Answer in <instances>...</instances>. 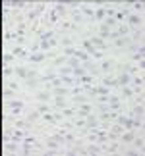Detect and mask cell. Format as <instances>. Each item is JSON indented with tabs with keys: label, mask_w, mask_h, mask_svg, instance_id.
<instances>
[{
	"label": "cell",
	"mask_w": 145,
	"mask_h": 156,
	"mask_svg": "<svg viewBox=\"0 0 145 156\" xmlns=\"http://www.w3.org/2000/svg\"><path fill=\"white\" fill-rule=\"evenodd\" d=\"M6 106H8V114L12 118H20L21 110H25V102L21 98H12V100H8Z\"/></svg>",
	"instance_id": "obj_1"
},
{
	"label": "cell",
	"mask_w": 145,
	"mask_h": 156,
	"mask_svg": "<svg viewBox=\"0 0 145 156\" xmlns=\"http://www.w3.org/2000/svg\"><path fill=\"white\" fill-rule=\"evenodd\" d=\"M116 60L112 58H102L101 64H99V69H101V75H106V73H112L114 69H116Z\"/></svg>",
	"instance_id": "obj_2"
},
{
	"label": "cell",
	"mask_w": 145,
	"mask_h": 156,
	"mask_svg": "<svg viewBox=\"0 0 145 156\" xmlns=\"http://www.w3.org/2000/svg\"><path fill=\"white\" fill-rule=\"evenodd\" d=\"M136 135H137V129H126L124 133L120 135L118 143H122V145H130V143L136 139Z\"/></svg>",
	"instance_id": "obj_3"
},
{
	"label": "cell",
	"mask_w": 145,
	"mask_h": 156,
	"mask_svg": "<svg viewBox=\"0 0 145 156\" xmlns=\"http://www.w3.org/2000/svg\"><path fill=\"white\" fill-rule=\"evenodd\" d=\"M130 44H132V39L130 37H120V39H114L112 41V46H114V48H118V50H126Z\"/></svg>",
	"instance_id": "obj_4"
},
{
	"label": "cell",
	"mask_w": 145,
	"mask_h": 156,
	"mask_svg": "<svg viewBox=\"0 0 145 156\" xmlns=\"http://www.w3.org/2000/svg\"><path fill=\"white\" fill-rule=\"evenodd\" d=\"M91 112H93V106L89 104V102H85V104L77 106V110H76V118H87Z\"/></svg>",
	"instance_id": "obj_5"
},
{
	"label": "cell",
	"mask_w": 145,
	"mask_h": 156,
	"mask_svg": "<svg viewBox=\"0 0 145 156\" xmlns=\"http://www.w3.org/2000/svg\"><path fill=\"white\" fill-rule=\"evenodd\" d=\"M126 21H128V27H130V29H132V27H141V23H143V20H141L139 14H128Z\"/></svg>",
	"instance_id": "obj_6"
},
{
	"label": "cell",
	"mask_w": 145,
	"mask_h": 156,
	"mask_svg": "<svg viewBox=\"0 0 145 156\" xmlns=\"http://www.w3.org/2000/svg\"><path fill=\"white\" fill-rule=\"evenodd\" d=\"M101 85H105V87H108V89L118 87V83H116V75H114V73H106V75H102Z\"/></svg>",
	"instance_id": "obj_7"
},
{
	"label": "cell",
	"mask_w": 145,
	"mask_h": 156,
	"mask_svg": "<svg viewBox=\"0 0 145 156\" xmlns=\"http://www.w3.org/2000/svg\"><path fill=\"white\" fill-rule=\"evenodd\" d=\"M45 60H46V52H29V56H27V62H31V64H41Z\"/></svg>",
	"instance_id": "obj_8"
},
{
	"label": "cell",
	"mask_w": 145,
	"mask_h": 156,
	"mask_svg": "<svg viewBox=\"0 0 145 156\" xmlns=\"http://www.w3.org/2000/svg\"><path fill=\"white\" fill-rule=\"evenodd\" d=\"M89 41H91V44L95 46L97 50H102V52L106 50V41H102L101 37H97V35H91V37H89Z\"/></svg>",
	"instance_id": "obj_9"
},
{
	"label": "cell",
	"mask_w": 145,
	"mask_h": 156,
	"mask_svg": "<svg viewBox=\"0 0 145 156\" xmlns=\"http://www.w3.org/2000/svg\"><path fill=\"white\" fill-rule=\"evenodd\" d=\"M95 127H99V118H97L95 112H91L85 118V129H95Z\"/></svg>",
	"instance_id": "obj_10"
},
{
	"label": "cell",
	"mask_w": 145,
	"mask_h": 156,
	"mask_svg": "<svg viewBox=\"0 0 145 156\" xmlns=\"http://www.w3.org/2000/svg\"><path fill=\"white\" fill-rule=\"evenodd\" d=\"M80 48H81V50H85V52L89 54V56H91V54H93V52L97 50V48H95V46L91 44V41H89V37H81V43H80Z\"/></svg>",
	"instance_id": "obj_11"
},
{
	"label": "cell",
	"mask_w": 145,
	"mask_h": 156,
	"mask_svg": "<svg viewBox=\"0 0 145 156\" xmlns=\"http://www.w3.org/2000/svg\"><path fill=\"white\" fill-rule=\"evenodd\" d=\"M35 100H37V102H50V100H52V94H50V91L43 89V91H37Z\"/></svg>",
	"instance_id": "obj_12"
},
{
	"label": "cell",
	"mask_w": 145,
	"mask_h": 156,
	"mask_svg": "<svg viewBox=\"0 0 145 156\" xmlns=\"http://www.w3.org/2000/svg\"><path fill=\"white\" fill-rule=\"evenodd\" d=\"M130 81H132V75H130V73H126V71H120V73L116 75V83H118V87H126V85H130Z\"/></svg>",
	"instance_id": "obj_13"
},
{
	"label": "cell",
	"mask_w": 145,
	"mask_h": 156,
	"mask_svg": "<svg viewBox=\"0 0 145 156\" xmlns=\"http://www.w3.org/2000/svg\"><path fill=\"white\" fill-rule=\"evenodd\" d=\"M20 145H21V143H17V141H6V143H4V151H6V152H10V154L20 152V151H21Z\"/></svg>",
	"instance_id": "obj_14"
},
{
	"label": "cell",
	"mask_w": 145,
	"mask_h": 156,
	"mask_svg": "<svg viewBox=\"0 0 145 156\" xmlns=\"http://www.w3.org/2000/svg\"><path fill=\"white\" fill-rule=\"evenodd\" d=\"M12 54H14L16 58L27 60V56H29V50H25L23 46H17V44H14V46H12Z\"/></svg>",
	"instance_id": "obj_15"
},
{
	"label": "cell",
	"mask_w": 145,
	"mask_h": 156,
	"mask_svg": "<svg viewBox=\"0 0 145 156\" xmlns=\"http://www.w3.org/2000/svg\"><path fill=\"white\" fill-rule=\"evenodd\" d=\"M27 71H29V68H27V66H16V68H14V75L17 77V79H25V77H27Z\"/></svg>",
	"instance_id": "obj_16"
},
{
	"label": "cell",
	"mask_w": 145,
	"mask_h": 156,
	"mask_svg": "<svg viewBox=\"0 0 145 156\" xmlns=\"http://www.w3.org/2000/svg\"><path fill=\"white\" fill-rule=\"evenodd\" d=\"M72 102H74L76 106H81V104L89 102V98H87L83 93H76V94H72Z\"/></svg>",
	"instance_id": "obj_17"
},
{
	"label": "cell",
	"mask_w": 145,
	"mask_h": 156,
	"mask_svg": "<svg viewBox=\"0 0 145 156\" xmlns=\"http://www.w3.org/2000/svg\"><path fill=\"white\" fill-rule=\"evenodd\" d=\"M102 148L101 145H97V143H89V145H85V154H101Z\"/></svg>",
	"instance_id": "obj_18"
},
{
	"label": "cell",
	"mask_w": 145,
	"mask_h": 156,
	"mask_svg": "<svg viewBox=\"0 0 145 156\" xmlns=\"http://www.w3.org/2000/svg\"><path fill=\"white\" fill-rule=\"evenodd\" d=\"M35 110L43 116V114H46V112H52L54 108H50V104H48V102H37V104H35Z\"/></svg>",
	"instance_id": "obj_19"
},
{
	"label": "cell",
	"mask_w": 145,
	"mask_h": 156,
	"mask_svg": "<svg viewBox=\"0 0 145 156\" xmlns=\"http://www.w3.org/2000/svg\"><path fill=\"white\" fill-rule=\"evenodd\" d=\"M52 102H54V110H62V108L68 106V102H66V97H54Z\"/></svg>",
	"instance_id": "obj_20"
},
{
	"label": "cell",
	"mask_w": 145,
	"mask_h": 156,
	"mask_svg": "<svg viewBox=\"0 0 145 156\" xmlns=\"http://www.w3.org/2000/svg\"><path fill=\"white\" fill-rule=\"evenodd\" d=\"M52 91V97H66V94H70V89L68 87H54V89H50Z\"/></svg>",
	"instance_id": "obj_21"
},
{
	"label": "cell",
	"mask_w": 145,
	"mask_h": 156,
	"mask_svg": "<svg viewBox=\"0 0 145 156\" xmlns=\"http://www.w3.org/2000/svg\"><path fill=\"white\" fill-rule=\"evenodd\" d=\"M97 31H99V35H97V37H101L102 41H106L108 39V33H110V29H108L106 25H105V23H99V29H97Z\"/></svg>",
	"instance_id": "obj_22"
},
{
	"label": "cell",
	"mask_w": 145,
	"mask_h": 156,
	"mask_svg": "<svg viewBox=\"0 0 145 156\" xmlns=\"http://www.w3.org/2000/svg\"><path fill=\"white\" fill-rule=\"evenodd\" d=\"M54 12H56V14L60 16V17H66V16H68V6H66V4H54V8H52Z\"/></svg>",
	"instance_id": "obj_23"
},
{
	"label": "cell",
	"mask_w": 145,
	"mask_h": 156,
	"mask_svg": "<svg viewBox=\"0 0 145 156\" xmlns=\"http://www.w3.org/2000/svg\"><path fill=\"white\" fill-rule=\"evenodd\" d=\"M116 33H118V37H130L132 29L128 25H124V23H120V25H116Z\"/></svg>",
	"instance_id": "obj_24"
},
{
	"label": "cell",
	"mask_w": 145,
	"mask_h": 156,
	"mask_svg": "<svg viewBox=\"0 0 145 156\" xmlns=\"http://www.w3.org/2000/svg\"><path fill=\"white\" fill-rule=\"evenodd\" d=\"M54 37H56V31H52V29H46V31L39 33V41H50Z\"/></svg>",
	"instance_id": "obj_25"
},
{
	"label": "cell",
	"mask_w": 145,
	"mask_h": 156,
	"mask_svg": "<svg viewBox=\"0 0 145 156\" xmlns=\"http://www.w3.org/2000/svg\"><path fill=\"white\" fill-rule=\"evenodd\" d=\"M29 125H31V123H29V122H27V119H21V118H16V119H14V123H12V127H17V129H27V127H29Z\"/></svg>",
	"instance_id": "obj_26"
},
{
	"label": "cell",
	"mask_w": 145,
	"mask_h": 156,
	"mask_svg": "<svg viewBox=\"0 0 145 156\" xmlns=\"http://www.w3.org/2000/svg\"><path fill=\"white\" fill-rule=\"evenodd\" d=\"M106 17V12H105V6H99L95 10V16H93V21H102Z\"/></svg>",
	"instance_id": "obj_27"
},
{
	"label": "cell",
	"mask_w": 145,
	"mask_h": 156,
	"mask_svg": "<svg viewBox=\"0 0 145 156\" xmlns=\"http://www.w3.org/2000/svg\"><path fill=\"white\" fill-rule=\"evenodd\" d=\"M74 56L80 60V62H89V60H91V56H89L85 50H81V48H76V54H74Z\"/></svg>",
	"instance_id": "obj_28"
},
{
	"label": "cell",
	"mask_w": 145,
	"mask_h": 156,
	"mask_svg": "<svg viewBox=\"0 0 145 156\" xmlns=\"http://www.w3.org/2000/svg\"><path fill=\"white\" fill-rule=\"evenodd\" d=\"M62 116H64V119H68V118H76V108L74 106H66V108H62Z\"/></svg>",
	"instance_id": "obj_29"
},
{
	"label": "cell",
	"mask_w": 145,
	"mask_h": 156,
	"mask_svg": "<svg viewBox=\"0 0 145 156\" xmlns=\"http://www.w3.org/2000/svg\"><path fill=\"white\" fill-rule=\"evenodd\" d=\"M132 143H134V148H137V151H139V154H141V152H143V145H145V143H143V135H141V133L136 135V139L132 141Z\"/></svg>",
	"instance_id": "obj_30"
},
{
	"label": "cell",
	"mask_w": 145,
	"mask_h": 156,
	"mask_svg": "<svg viewBox=\"0 0 145 156\" xmlns=\"http://www.w3.org/2000/svg\"><path fill=\"white\" fill-rule=\"evenodd\" d=\"M23 83H25V87H27V89H37V87L41 85L37 77H27V79H23Z\"/></svg>",
	"instance_id": "obj_31"
},
{
	"label": "cell",
	"mask_w": 145,
	"mask_h": 156,
	"mask_svg": "<svg viewBox=\"0 0 145 156\" xmlns=\"http://www.w3.org/2000/svg\"><path fill=\"white\" fill-rule=\"evenodd\" d=\"M58 46H62V48L64 46H74V41H72L70 35H64V37L58 39Z\"/></svg>",
	"instance_id": "obj_32"
},
{
	"label": "cell",
	"mask_w": 145,
	"mask_h": 156,
	"mask_svg": "<svg viewBox=\"0 0 145 156\" xmlns=\"http://www.w3.org/2000/svg\"><path fill=\"white\" fill-rule=\"evenodd\" d=\"M60 79H62V85H66V87L76 85V77L74 75H60Z\"/></svg>",
	"instance_id": "obj_33"
},
{
	"label": "cell",
	"mask_w": 145,
	"mask_h": 156,
	"mask_svg": "<svg viewBox=\"0 0 145 156\" xmlns=\"http://www.w3.org/2000/svg\"><path fill=\"white\" fill-rule=\"evenodd\" d=\"M132 85L134 87H143V73H137V75H132Z\"/></svg>",
	"instance_id": "obj_34"
},
{
	"label": "cell",
	"mask_w": 145,
	"mask_h": 156,
	"mask_svg": "<svg viewBox=\"0 0 145 156\" xmlns=\"http://www.w3.org/2000/svg\"><path fill=\"white\" fill-rule=\"evenodd\" d=\"M72 71H74V69H72L70 66H66V64L60 66V68H56V73L58 75H72Z\"/></svg>",
	"instance_id": "obj_35"
},
{
	"label": "cell",
	"mask_w": 145,
	"mask_h": 156,
	"mask_svg": "<svg viewBox=\"0 0 145 156\" xmlns=\"http://www.w3.org/2000/svg\"><path fill=\"white\" fill-rule=\"evenodd\" d=\"M39 118H41V114H39L37 110H31V112H29V114H27V118H25V119H27V122H29V123H35V122H37V119H39Z\"/></svg>",
	"instance_id": "obj_36"
},
{
	"label": "cell",
	"mask_w": 145,
	"mask_h": 156,
	"mask_svg": "<svg viewBox=\"0 0 145 156\" xmlns=\"http://www.w3.org/2000/svg\"><path fill=\"white\" fill-rule=\"evenodd\" d=\"M2 62H4L6 66H10V64H14V62H16V56H14L12 52H6L4 56H2Z\"/></svg>",
	"instance_id": "obj_37"
},
{
	"label": "cell",
	"mask_w": 145,
	"mask_h": 156,
	"mask_svg": "<svg viewBox=\"0 0 145 156\" xmlns=\"http://www.w3.org/2000/svg\"><path fill=\"white\" fill-rule=\"evenodd\" d=\"M76 54V46H64L62 48V56H66V58H72Z\"/></svg>",
	"instance_id": "obj_38"
},
{
	"label": "cell",
	"mask_w": 145,
	"mask_h": 156,
	"mask_svg": "<svg viewBox=\"0 0 145 156\" xmlns=\"http://www.w3.org/2000/svg\"><path fill=\"white\" fill-rule=\"evenodd\" d=\"M52 66H54V68H60V66H64L66 62H68V58H66V56H56V58H52Z\"/></svg>",
	"instance_id": "obj_39"
},
{
	"label": "cell",
	"mask_w": 145,
	"mask_h": 156,
	"mask_svg": "<svg viewBox=\"0 0 145 156\" xmlns=\"http://www.w3.org/2000/svg\"><path fill=\"white\" fill-rule=\"evenodd\" d=\"M130 60H132V62H136V64L137 62H143V60H145L143 58V52H132L130 54Z\"/></svg>",
	"instance_id": "obj_40"
},
{
	"label": "cell",
	"mask_w": 145,
	"mask_h": 156,
	"mask_svg": "<svg viewBox=\"0 0 145 156\" xmlns=\"http://www.w3.org/2000/svg\"><path fill=\"white\" fill-rule=\"evenodd\" d=\"M122 89V94H124V98H132L134 97V89H132L130 85H126V87H120Z\"/></svg>",
	"instance_id": "obj_41"
},
{
	"label": "cell",
	"mask_w": 145,
	"mask_h": 156,
	"mask_svg": "<svg viewBox=\"0 0 145 156\" xmlns=\"http://www.w3.org/2000/svg\"><path fill=\"white\" fill-rule=\"evenodd\" d=\"M97 87V94H110V89L105 85H95Z\"/></svg>",
	"instance_id": "obj_42"
},
{
	"label": "cell",
	"mask_w": 145,
	"mask_h": 156,
	"mask_svg": "<svg viewBox=\"0 0 145 156\" xmlns=\"http://www.w3.org/2000/svg\"><path fill=\"white\" fill-rule=\"evenodd\" d=\"M126 156H139V151H137V148H126L124 147V151H122Z\"/></svg>",
	"instance_id": "obj_43"
},
{
	"label": "cell",
	"mask_w": 145,
	"mask_h": 156,
	"mask_svg": "<svg viewBox=\"0 0 145 156\" xmlns=\"http://www.w3.org/2000/svg\"><path fill=\"white\" fill-rule=\"evenodd\" d=\"M4 98H6V100L16 98V91H14V89H6V91H4Z\"/></svg>",
	"instance_id": "obj_44"
},
{
	"label": "cell",
	"mask_w": 145,
	"mask_h": 156,
	"mask_svg": "<svg viewBox=\"0 0 145 156\" xmlns=\"http://www.w3.org/2000/svg\"><path fill=\"white\" fill-rule=\"evenodd\" d=\"M2 75H4V77H12V75H14V68H10V66H6V68L2 69Z\"/></svg>",
	"instance_id": "obj_45"
},
{
	"label": "cell",
	"mask_w": 145,
	"mask_h": 156,
	"mask_svg": "<svg viewBox=\"0 0 145 156\" xmlns=\"http://www.w3.org/2000/svg\"><path fill=\"white\" fill-rule=\"evenodd\" d=\"M91 58H93V60H102V58H105V52H102V50H95V52L91 54Z\"/></svg>",
	"instance_id": "obj_46"
},
{
	"label": "cell",
	"mask_w": 145,
	"mask_h": 156,
	"mask_svg": "<svg viewBox=\"0 0 145 156\" xmlns=\"http://www.w3.org/2000/svg\"><path fill=\"white\" fill-rule=\"evenodd\" d=\"M132 8L141 14V12H143V2H132Z\"/></svg>",
	"instance_id": "obj_47"
},
{
	"label": "cell",
	"mask_w": 145,
	"mask_h": 156,
	"mask_svg": "<svg viewBox=\"0 0 145 156\" xmlns=\"http://www.w3.org/2000/svg\"><path fill=\"white\" fill-rule=\"evenodd\" d=\"M8 89H14V91H17V83H16V81H10V83H8Z\"/></svg>",
	"instance_id": "obj_48"
}]
</instances>
